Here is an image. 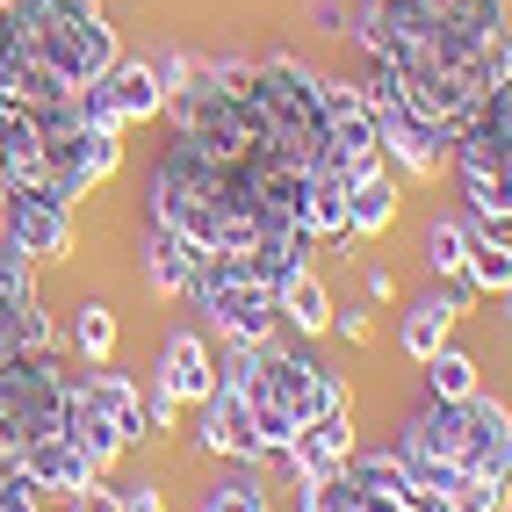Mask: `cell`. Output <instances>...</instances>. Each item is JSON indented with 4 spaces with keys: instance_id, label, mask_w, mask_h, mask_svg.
<instances>
[{
    "instance_id": "6da1fadb",
    "label": "cell",
    "mask_w": 512,
    "mask_h": 512,
    "mask_svg": "<svg viewBox=\"0 0 512 512\" xmlns=\"http://www.w3.org/2000/svg\"><path fill=\"white\" fill-rule=\"evenodd\" d=\"M145 217L166 224L174 238H188L195 253H246L253 238L267 231L246 174H238V166L202 159V152L181 145V138L159 152L152 181H145Z\"/></svg>"
},
{
    "instance_id": "7a4b0ae2",
    "label": "cell",
    "mask_w": 512,
    "mask_h": 512,
    "mask_svg": "<svg viewBox=\"0 0 512 512\" xmlns=\"http://www.w3.org/2000/svg\"><path fill=\"white\" fill-rule=\"evenodd\" d=\"M8 15H15V37L37 51L73 94L94 87V80H109L116 58H123L101 0H8Z\"/></svg>"
},
{
    "instance_id": "3957f363",
    "label": "cell",
    "mask_w": 512,
    "mask_h": 512,
    "mask_svg": "<svg viewBox=\"0 0 512 512\" xmlns=\"http://www.w3.org/2000/svg\"><path fill=\"white\" fill-rule=\"evenodd\" d=\"M253 123H260V145L282 152L296 166H325V116H318V65H303L289 51L275 58H253Z\"/></svg>"
},
{
    "instance_id": "277c9868",
    "label": "cell",
    "mask_w": 512,
    "mask_h": 512,
    "mask_svg": "<svg viewBox=\"0 0 512 512\" xmlns=\"http://www.w3.org/2000/svg\"><path fill=\"white\" fill-rule=\"evenodd\" d=\"M188 303L217 339H275V318H282V289L260 282L246 253H195Z\"/></svg>"
},
{
    "instance_id": "5b68a950",
    "label": "cell",
    "mask_w": 512,
    "mask_h": 512,
    "mask_svg": "<svg viewBox=\"0 0 512 512\" xmlns=\"http://www.w3.org/2000/svg\"><path fill=\"white\" fill-rule=\"evenodd\" d=\"M354 87H361L368 109H375V138H383V159L397 166L404 181H433L440 166H448V152H455V130H448V123H433L419 101L383 73V65H368Z\"/></svg>"
},
{
    "instance_id": "8992f818",
    "label": "cell",
    "mask_w": 512,
    "mask_h": 512,
    "mask_svg": "<svg viewBox=\"0 0 512 512\" xmlns=\"http://www.w3.org/2000/svg\"><path fill=\"white\" fill-rule=\"evenodd\" d=\"M246 397L289 412L296 426H311V419H325V412H347V375L325 368L318 354H303V347H275V339H267L253 383H246Z\"/></svg>"
},
{
    "instance_id": "52a82bcc",
    "label": "cell",
    "mask_w": 512,
    "mask_h": 512,
    "mask_svg": "<svg viewBox=\"0 0 512 512\" xmlns=\"http://www.w3.org/2000/svg\"><path fill=\"white\" fill-rule=\"evenodd\" d=\"M65 397H73V368H65L58 354L0 361V426H8L22 448L65 426Z\"/></svg>"
},
{
    "instance_id": "ba28073f",
    "label": "cell",
    "mask_w": 512,
    "mask_h": 512,
    "mask_svg": "<svg viewBox=\"0 0 512 512\" xmlns=\"http://www.w3.org/2000/svg\"><path fill=\"white\" fill-rule=\"evenodd\" d=\"M455 462L469 476H498V484H512V404L476 390L455 404Z\"/></svg>"
},
{
    "instance_id": "9c48e42d",
    "label": "cell",
    "mask_w": 512,
    "mask_h": 512,
    "mask_svg": "<svg viewBox=\"0 0 512 512\" xmlns=\"http://www.w3.org/2000/svg\"><path fill=\"white\" fill-rule=\"evenodd\" d=\"M318 116H325V145H332V166H375L383 159V138H375V109L361 101L354 80L339 73H318Z\"/></svg>"
},
{
    "instance_id": "30bf717a",
    "label": "cell",
    "mask_w": 512,
    "mask_h": 512,
    "mask_svg": "<svg viewBox=\"0 0 512 512\" xmlns=\"http://www.w3.org/2000/svg\"><path fill=\"white\" fill-rule=\"evenodd\" d=\"M0 231H8L37 267L73 260V246H80V231H73V202H58V195H8V202H0Z\"/></svg>"
},
{
    "instance_id": "8fae6325",
    "label": "cell",
    "mask_w": 512,
    "mask_h": 512,
    "mask_svg": "<svg viewBox=\"0 0 512 512\" xmlns=\"http://www.w3.org/2000/svg\"><path fill=\"white\" fill-rule=\"evenodd\" d=\"M476 303V282L469 275H448V282H433L426 296H412L404 303V318H397V347H404V361L412 368H426L440 347H448V332H455V318Z\"/></svg>"
},
{
    "instance_id": "7c38bea8",
    "label": "cell",
    "mask_w": 512,
    "mask_h": 512,
    "mask_svg": "<svg viewBox=\"0 0 512 512\" xmlns=\"http://www.w3.org/2000/svg\"><path fill=\"white\" fill-rule=\"evenodd\" d=\"M65 94L73 87L15 37V15H8V0H0V109H29L37 116V109H51V101H65Z\"/></svg>"
},
{
    "instance_id": "4fadbf2b",
    "label": "cell",
    "mask_w": 512,
    "mask_h": 512,
    "mask_svg": "<svg viewBox=\"0 0 512 512\" xmlns=\"http://www.w3.org/2000/svg\"><path fill=\"white\" fill-rule=\"evenodd\" d=\"M188 448H195V455H224V462H238V469H267V448H260V433H253L246 390H224V383H217V397L202 404V426H195Z\"/></svg>"
},
{
    "instance_id": "5bb4252c",
    "label": "cell",
    "mask_w": 512,
    "mask_h": 512,
    "mask_svg": "<svg viewBox=\"0 0 512 512\" xmlns=\"http://www.w3.org/2000/svg\"><path fill=\"white\" fill-rule=\"evenodd\" d=\"M152 383L174 397V404H210L217 397V347L202 339L195 325H181V332H166V347H159V368H152Z\"/></svg>"
},
{
    "instance_id": "9a60e30c",
    "label": "cell",
    "mask_w": 512,
    "mask_h": 512,
    "mask_svg": "<svg viewBox=\"0 0 512 512\" xmlns=\"http://www.w3.org/2000/svg\"><path fill=\"white\" fill-rule=\"evenodd\" d=\"M354 448H361V440H354V412H325V419L303 426V433L289 440V448H282L275 462H282L289 484H311V476L347 469V462H354Z\"/></svg>"
},
{
    "instance_id": "2e32d148",
    "label": "cell",
    "mask_w": 512,
    "mask_h": 512,
    "mask_svg": "<svg viewBox=\"0 0 512 512\" xmlns=\"http://www.w3.org/2000/svg\"><path fill=\"white\" fill-rule=\"evenodd\" d=\"M0 181L8 195H51V145L29 109H0Z\"/></svg>"
},
{
    "instance_id": "e0dca14e",
    "label": "cell",
    "mask_w": 512,
    "mask_h": 512,
    "mask_svg": "<svg viewBox=\"0 0 512 512\" xmlns=\"http://www.w3.org/2000/svg\"><path fill=\"white\" fill-rule=\"evenodd\" d=\"M22 469H29V484L37 491H58V498H87L94 484H109V469H94L65 433H44V440H29V455H22Z\"/></svg>"
},
{
    "instance_id": "ac0fdd59",
    "label": "cell",
    "mask_w": 512,
    "mask_h": 512,
    "mask_svg": "<svg viewBox=\"0 0 512 512\" xmlns=\"http://www.w3.org/2000/svg\"><path fill=\"white\" fill-rule=\"evenodd\" d=\"M188 275H195V246L145 217V231H138V282L159 303H188Z\"/></svg>"
},
{
    "instance_id": "d6986e66",
    "label": "cell",
    "mask_w": 512,
    "mask_h": 512,
    "mask_svg": "<svg viewBox=\"0 0 512 512\" xmlns=\"http://www.w3.org/2000/svg\"><path fill=\"white\" fill-rule=\"evenodd\" d=\"M73 390H80V397L94 404V412H101V419H109V426L130 440V448L145 440V383H138V375H123V368L101 361V368L73 375Z\"/></svg>"
},
{
    "instance_id": "ffe728a7",
    "label": "cell",
    "mask_w": 512,
    "mask_h": 512,
    "mask_svg": "<svg viewBox=\"0 0 512 512\" xmlns=\"http://www.w3.org/2000/svg\"><path fill=\"white\" fill-rule=\"evenodd\" d=\"M397 174H390V166L383 159H375V166H354V174H347V238H375V231H390L397 224Z\"/></svg>"
},
{
    "instance_id": "44dd1931",
    "label": "cell",
    "mask_w": 512,
    "mask_h": 512,
    "mask_svg": "<svg viewBox=\"0 0 512 512\" xmlns=\"http://www.w3.org/2000/svg\"><path fill=\"white\" fill-rule=\"evenodd\" d=\"M303 231L318 246H354L347 238V166H311V188H303Z\"/></svg>"
},
{
    "instance_id": "7402d4cb",
    "label": "cell",
    "mask_w": 512,
    "mask_h": 512,
    "mask_svg": "<svg viewBox=\"0 0 512 512\" xmlns=\"http://www.w3.org/2000/svg\"><path fill=\"white\" fill-rule=\"evenodd\" d=\"M58 433H65V440H73V448H80V455H87L94 469H116V455L130 448V440H123V433H116L109 419H101V412H94V404H87L80 390H73V397H65V426H58Z\"/></svg>"
},
{
    "instance_id": "603a6c76",
    "label": "cell",
    "mask_w": 512,
    "mask_h": 512,
    "mask_svg": "<svg viewBox=\"0 0 512 512\" xmlns=\"http://www.w3.org/2000/svg\"><path fill=\"white\" fill-rule=\"evenodd\" d=\"M347 476L368 491V505H404V498H412V469H404L397 448H354Z\"/></svg>"
},
{
    "instance_id": "cb8c5ba5",
    "label": "cell",
    "mask_w": 512,
    "mask_h": 512,
    "mask_svg": "<svg viewBox=\"0 0 512 512\" xmlns=\"http://www.w3.org/2000/svg\"><path fill=\"white\" fill-rule=\"evenodd\" d=\"M109 94H116V116L123 123H152L166 109V87L145 58H116V73H109Z\"/></svg>"
},
{
    "instance_id": "d4e9b609",
    "label": "cell",
    "mask_w": 512,
    "mask_h": 512,
    "mask_svg": "<svg viewBox=\"0 0 512 512\" xmlns=\"http://www.w3.org/2000/svg\"><path fill=\"white\" fill-rule=\"evenodd\" d=\"M332 289H325V275H311V267H303V275H289L282 282V318L303 332V339H318V332H332Z\"/></svg>"
},
{
    "instance_id": "484cf974",
    "label": "cell",
    "mask_w": 512,
    "mask_h": 512,
    "mask_svg": "<svg viewBox=\"0 0 512 512\" xmlns=\"http://www.w3.org/2000/svg\"><path fill=\"white\" fill-rule=\"evenodd\" d=\"M462 275L476 282V296H505L512 289V238H498L491 224H469V267Z\"/></svg>"
},
{
    "instance_id": "4316f807",
    "label": "cell",
    "mask_w": 512,
    "mask_h": 512,
    "mask_svg": "<svg viewBox=\"0 0 512 512\" xmlns=\"http://www.w3.org/2000/svg\"><path fill=\"white\" fill-rule=\"evenodd\" d=\"M65 339H73V354L87 361V368H101L116 354V311L109 303H94V296H80L73 303V325H65Z\"/></svg>"
},
{
    "instance_id": "83f0119b",
    "label": "cell",
    "mask_w": 512,
    "mask_h": 512,
    "mask_svg": "<svg viewBox=\"0 0 512 512\" xmlns=\"http://www.w3.org/2000/svg\"><path fill=\"white\" fill-rule=\"evenodd\" d=\"M476 390H484V375H476V354H462L455 339H448V347L426 361V397H433V404H462V397H476Z\"/></svg>"
},
{
    "instance_id": "f1b7e54d",
    "label": "cell",
    "mask_w": 512,
    "mask_h": 512,
    "mask_svg": "<svg viewBox=\"0 0 512 512\" xmlns=\"http://www.w3.org/2000/svg\"><path fill=\"white\" fill-rule=\"evenodd\" d=\"M419 253H426V275L433 282H448L469 267V217H433L426 238H419Z\"/></svg>"
},
{
    "instance_id": "f546056e",
    "label": "cell",
    "mask_w": 512,
    "mask_h": 512,
    "mask_svg": "<svg viewBox=\"0 0 512 512\" xmlns=\"http://www.w3.org/2000/svg\"><path fill=\"white\" fill-rule=\"evenodd\" d=\"M195 512H275V498H267V476L260 469H231V476H217V484L202 491Z\"/></svg>"
},
{
    "instance_id": "4dcf8cb0",
    "label": "cell",
    "mask_w": 512,
    "mask_h": 512,
    "mask_svg": "<svg viewBox=\"0 0 512 512\" xmlns=\"http://www.w3.org/2000/svg\"><path fill=\"white\" fill-rule=\"evenodd\" d=\"M296 512H368V491L354 484L347 469H332V476H311V484H296Z\"/></svg>"
},
{
    "instance_id": "1f68e13d",
    "label": "cell",
    "mask_w": 512,
    "mask_h": 512,
    "mask_svg": "<svg viewBox=\"0 0 512 512\" xmlns=\"http://www.w3.org/2000/svg\"><path fill=\"white\" fill-rule=\"evenodd\" d=\"M440 498H448L455 512H505L512 505V484H498V476H455Z\"/></svg>"
},
{
    "instance_id": "d6a6232c",
    "label": "cell",
    "mask_w": 512,
    "mask_h": 512,
    "mask_svg": "<svg viewBox=\"0 0 512 512\" xmlns=\"http://www.w3.org/2000/svg\"><path fill=\"white\" fill-rule=\"evenodd\" d=\"M29 289H37V260L0 231V296H29Z\"/></svg>"
},
{
    "instance_id": "836d02e7",
    "label": "cell",
    "mask_w": 512,
    "mask_h": 512,
    "mask_svg": "<svg viewBox=\"0 0 512 512\" xmlns=\"http://www.w3.org/2000/svg\"><path fill=\"white\" fill-rule=\"evenodd\" d=\"M332 332L347 339V347H375V303H339V311H332Z\"/></svg>"
},
{
    "instance_id": "e575fe53",
    "label": "cell",
    "mask_w": 512,
    "mask_h": 512,
    "mask_svg": "<svg viewBox=\"0 0 512 512\" xmlns=\"http://www.w3.org/2000/svg\"><path fill=\"white\" fill-rule=\"evenodd\" d=\"M0 512H44V491L29 484V469H0Z\"/></svg>"
},
{
    "instance_id": "d590c367",
    "label": "cell",
    "mask_w": 512,
    "mask_h": 512,
    "mask_svg": "<svg viewBox=\"0 0 512 512\" xmlns=\"http://www.w3.org/2000/svg\"><path fill=\"white\" fill-rule=\"evenodd\" d=\"M174 419H181V404L166 397L152 375H145V440H159V433H174Z\"/></svg>"
},
{
    "instance_id": "8d00e7d4",
    "label": "cell",
    "mask_w": 512,
    "mask_h": 512,
    "mask_svg": "<svg viewBox=\"0 0 512 512\" xmlns=\"http://www.w3.org/2000/svg\"><path fill=\"white\" fill-rule=\"evenodd\" d=\"M152 73H159V87H166V94L188 87V80H195V51H166V58H152Z\"/></svg>"
},
{
    "instance_id": "74e56055",
    "label": "cell",
    "mask_w": 512,
    "mask_h": 512,
    "mask_svg": "<svg viewBox=\"0 0 512 512\" xmlns=\"http://www.w3.org/2000/svg\"><path fill=\"white\" fill-rule=\"evenodd\" d=\"M109 491H116V512H166L159 484H109Z\"/></svg>"
},
{
    "instance_id": "f35d334b",
    "label": "cell",
    "mask_w": 512,
    "mask_h": 512,
    "mask_svg": "<svg viewBox=\"0 0 512 512\" xmlns=\"http://www.w3.org/2000/svg\"><path fill=\"white\" fill-rule=\"evenodd\" d=\"M390 296H397L390 267H375V260H368V267H361V303H390Z\"/></svg>"
},
{
    "instance_id": "ab89813d",
    "label": "cell",
    "mask_w": 512,
    "mask_h": 512,
    "mask_svg": "<svg viewBox=\"0 0 512 512\" xmlns=\"http://www.w3.org/2000/svg\"><path fill=\"white\" fill-rule=\"evenodd\" d=\"M22 455H29V448H22V440H15L8 426H0V469H22Z\"/></svg>"
},
{
    "instance_id": "60d3db41",
    "label": "cell",
    "mask_w": 512,
    "mask_h": 512,
    "mask_svg": "<svg viewBox=\"0 0 512 512\" xmlns=\"http://www.w3.org/2000/svg\"><path fill=\"white\" fill-rule=\"evenodd\" d=\"M505 339H512V289H505Z\"/></svg>"
},
{
    "instance_id": "b9f144b4",
    "label": "cell",
    "mask_w": 512,
    "mask_h": 512,
    "mask_svg": "<svg viewBox=\"0 0 512 512\" xmlns=\"http://www.w3.org/2000/svg\"><path fill=\"white\" fill-rule=\"evenodd\" d=\"M505 512H512V505H505Z\"/></svg>"
}]
</instances>
